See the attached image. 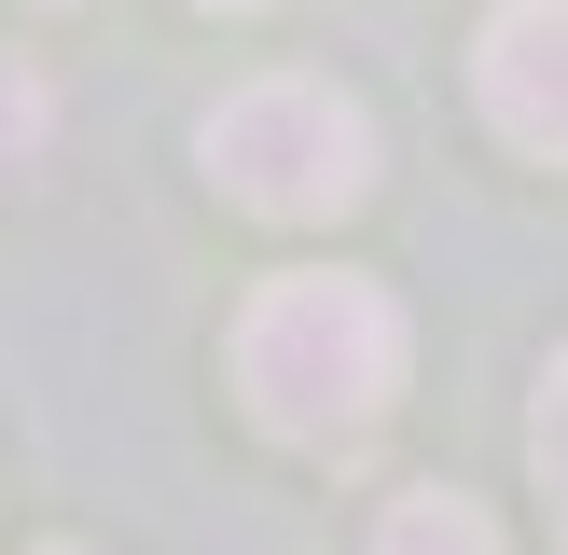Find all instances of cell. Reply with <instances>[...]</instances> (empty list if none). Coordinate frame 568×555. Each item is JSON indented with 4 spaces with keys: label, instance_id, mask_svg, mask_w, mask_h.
<instances>
[{
    "label": "cell",
    "instance_id": "3",
    "mask_svg": "<svg viewBox=\"0 0 568 555\" xmlns=\"http://www.w3.org/2000/svg\"><path fill=\"white\" fill-rule=\"evenodd\" d=\"M471 83H486V125L514 153L568 167V0H499L486 42H471Z\"/></svg>",
    "mask_w": 568,
    "mask_h": 555
},
{
    "label": "cell",
    "instance_id": "1",
    "mask_svg": "<svg viewBox=\"0 0 568 555\" xmlns=\"http://www.w3.org/2000/svg\"><path fill=\"white\" fill-rule=\"evenodd\" d=\"M236 389L277 444H361L403 403V305L375 278H264L236 320Z\"/></svg>",
    "mask_w": 568,
    "mask_h": 555
},
{
    "label": "cell",
    "instance_id": "5",
    "mask_svg": "<svg viewBox=\"0 0 568 555\" xmlns=\"http://www.w3.org/2000/svg\"><path fill=\"white\" fill-rule=\"evenodd\" d=\"M527 458H541V500H555V542H568V347L541 375V416H527Z\"/></svg>",
    "mask_w": 568,
    "mask_h": 555
},
{
    "label": "cell",
    "instance_id": "4",
    "mask_svg": "<svg viewBox=\"0 0 568 555\" xmlns=\"http://www.w3.org/2000/svg\"><path fill=\"white\" fill-rule=\"evenodd\" d=\"M375 555H499V527H486V500H458V486H416V500H388Z\"/></svg>",
    "mask_w": 568,
    "mask_h": 555
},
{
    "label": "cell",
    "instance_id": "6",
    "mask_svg": "<svg viewBox=\"0 0 568 555\" xmlns=\"http://www.w3.org/2000/svg\"><path fill=\"white\" fill-rule=\"evenodd\" d=\"M28 153H42V83L0 70V167H28Z\"/></svg>",
    "mask_w": 568,
    "mask_h": 555
},
{
    "label": "cell",
    "instance_id": "7",
    "mask_svg": "<svg viewBox=\"0 0 568 555\" xmlns=\"http://www.w3.org/2000/svg\"><path fill=\"white\" fill-rule=\"evenodd\" d=\"M209 14H264V0H209Z\"/></svg>",
    "mask_w": 568,
    "mask_h": 555
},
{
    "label": "cell",
    "instance_id": "2",
    "mask_svg": "<svg viewBox=\"0 0 568 555\" xmlns=\"http://www.w3.org/2000/svg\"><path fill=\"white\" fill-rule=\"evenodd\" d=\"M194 153H209V181L236 194V209H264V222H333V209L375 194V125H361V98H333V83H305V70L236 83V98L194 125Z\"/></svg>",
    "mask_w": 568,
    "mask_h": 555
}]
</instances>
